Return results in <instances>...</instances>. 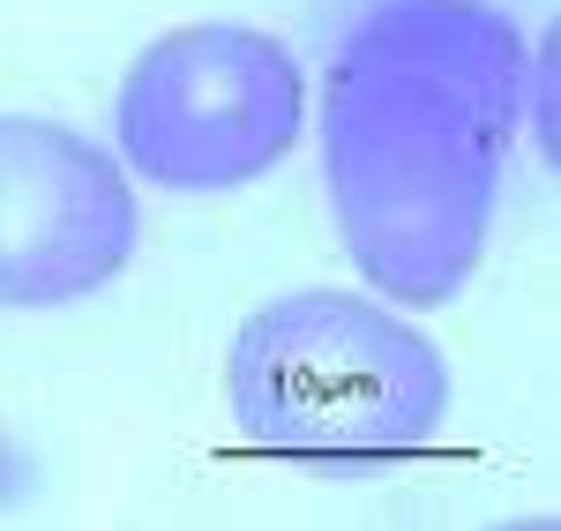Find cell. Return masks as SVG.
Here are the masks:
<instances>
[{
  "instance_id": "obj_1",
  "label": "cell",
  "mask_w": 561,
  "mask_h": 531,
  "mask_svg": "<svg viewBox=\"0 0 561 531\" xmlns=\"http://www.w3.org/2000/svg\"><path fill=\"white\" fill-rule=\"evenodd\" d=\"M307 105L345 263L389 308H449L539 113L531 38L486 0H367Z\"/></svg>"
},
{
  "instance_id": "obj_2",
  "label": "cell",
  "mask_w": 561,
  "mask_h": 531,
  "mask_svg": "<svg viewBox=\"0 0 561 531\" xmlns=\"http://www.w3.org/2000/svg\"><path fill=\"white\" fill-rule=\"evenodd\" d=\"M449 359L382 292L300 285L225 345V412L248 449L293 464H397L449 427Z\"/></svg>"
},
{
  "instance_id": "obj_3",
  "label": "cell",
  "mask_w": 561,
  "mask_h": 531,
  "mask_svg": "<svg viewBox=\"0 0 561 531\" xmlns=\"http://www.w3.org/2000/svg\"><path fill=\"white\" fill-rule=\"evenodd\" d=\"M307 128V68L262 23H173L113 90V150L158 195L270 180Z\"/></svg>"
},
{
  "instance_id": "obj_4",
  "label": "cell",
  "mask_w": 561,
  "mask_h": 531,
  "mask_svg": "<svg viewBox=\"0 0 561 531\" xmlns=\"http://www.w3.org/2000/svg\"><path fill=\"white\" fill-rule=\"evenodd\" d=\"M142 247V195L113 142L0 113V308L45 314L121 285Z\"/></svg>"
}]
</instances>
